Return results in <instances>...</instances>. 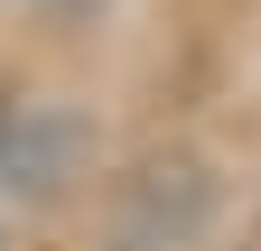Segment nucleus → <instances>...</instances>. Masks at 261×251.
Segmentation results:
<instances>
[{
  "instance_id": "f257e3e1",
  "label": "nucleus",
  "mask_w": 261,
  "mask_h": 251,
  "mask_svg": "<svg viewBox=\"0 0 261 251\" xmlns=\"http://www.w3.org/2000/svg\"><path fill=\"white\" fill-rule=\"evenodd\" d=\"M0 186H10V93H0Z\"/></svg>"
}]
</instances>
